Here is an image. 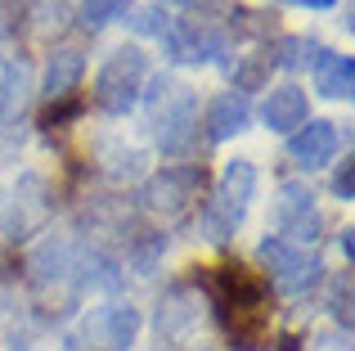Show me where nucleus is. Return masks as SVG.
Segmentation results:
<instances>
[{"label": "nucleus", "mask_w": 355, "mask_h": 351, "mask_svg": "<svg viewBox=\"0 0 355 351\" xmlns=\"http://www.w3.org/2000/svg\"><path fill=\"white\" fill-rule=\"evenodd\" d=\"M148 86V54L139 45H117L95 77V104L108 117H126Z\"/></svg>", "instance_id": "2"}, {"label": "nucleus", "mask_w": 355, "mask_h": 351, "mask_svg": "<svg viewBox=\"0 0 355 351\" xmlns=\"http://www.w3.org/2000/svg\"><path fill=\"white\" fill-rule=\"evenodd\" d=\"M261 122L270 131L288 135V131H302L311 122V99H306L302 86H275L266 90V104H261Z\"/></svg>", "instance_id": "11"}, {"label": "nucleus", "mask_w": 355, "mask_h": 351, "mask_svg": "<svg viewBox=\"0 0 355 351\" xmlns=\"http://www.w3.org/2000/svg\"><path fill=\"white\" fill-rule=\"evenodd\" d=\"M198 194H202L198 167H162L157 176H148V185H144V207L162 221H180L193 212Z\"/></svg>", "instance_id": "5"}, {"label": "nucleus", "mask_w": 355, "mask_h": 351, "mask_svg": "<svg viewBox=\"0 0 355 351\" xmlns=\"http://www.w3.org/2000/svg\"><path fill=\"white\" fill-rule=\"evenodd\" d=\"M139 329H144V316L130 302H99L81 316V338L99 351H126L135 347Z\"/></svg>", "instance_id": "6"}, {"label": "nucleus", "mask_w": 355, "mask_h": 351, "mask_svg": "<svg viewBox=\"0 0 355 351\" xmlns=\"http://www.w3.org/2000/svg\"><path fill=\"white\" fill-rule=\"evenodd\" d=\"M315 90L329 99H351L355 95V59L351 54H333V50H320L315 59Z\"/></svg>", "instance_id": "15"}, {"label": "nucleus", "mask_w": 355, "mask_h": 351, "mask_svg": "<svg viewBox=\"0 0 355 351\" xmlns=\"http://www.w3.org/2000/svg\"><path fill=\"white\" fill-rule=\"evenodd\" d=\"M198 325V302H193V289H171L162 302H157V334L166 343H180L189 329Z\"/></svg>", "instance_id": "14"}, {"label": "nucleus", "mask_w": 355, "mask_h": 351, "mask_svg": "<svg viewBox=\"0 0 355 351\" xmlns=\"http://www.w3.org/2000/svg\"><path fill=\"white\" fill-rule=\"evenodd\" d=\"M162 252H166V234H144V239L130 243L126 262H130V271H135V275H153V266L162 262Z\"/></svg>", "instance_id": "21"}, {"label": "nucleus", "mask_w": 355, "mask_h": 351, "mask_svg": "<svg viewBox=\"0 0 355 351\" xmlns=\"http://www.w3.org/2000/svg\"><path fill=\"white\" fill-rule=\"evenodd\" d=\"M130 27H135L139 36H157V41H162V32L171 27V14H166L162 5H148V9H139V14L130 18Z\"/></svg>", "instance_id": "23"}, {"label": "nucleus", "mask_w": 355, "mask_h": 351, "mask_svg": "<svg viewBox=\"0 0 355 351\" xmlns=\"http://www.w3.org/2000/svg\"><path fill=\"white\" fill-rule=\"evenodd\" d=\"M275 239H284V243L293 248H311L315 239L324 234V216L320 207H315V194L306 189V185L288 180L279 185V198H275Z\"/></svg>", "instance_id": "4"}, {"label": "nucleus", "mask_w": 355, "mask_h": 351, "mask_svg": "<svg viewBox=\"0 0 355 351\" xmlns=\"http://www.w3.org/2000/svg\"><path fill=\"white\" fill-rule=\"evenodd\" d=\"M121 9H126V0H86V5H81V27H86V32H99V27L113 23Z\"/></svg>", "instance_id": "22"}, {"label": "nucleus", "mask_w": 355, "mask_h": 351, "mask_svg": "<svg viewBox=\"0 0 355 351\" xmlns=\"http://www.w3.org/2000/svg\"><path fill=\"white\" fill-rule=\"evenodd\" d=\"M50 216V194L41 176H23L14 185V203L5 207V234L9 239H32Z\"/></svg>", "instance_id": "10"}, {"label": "nucleus", "mask_w": 355, "mask_h": 351, "mask_svg": "<svg viewBox=\"0 0 355 351\" xmlns=\"http://www.w3.org/2000/svg\"><path fill=\"white\" fill-rule=\"evenodd\" d=\"M81 72H86V59H81V50H54L50 63H45V77H41V95L45 99H68L72 90H77Z\"/></svg>", "instance_id": "16"}, {"label": "nucleus", "mask_w": 355, "mask_h": 351, "mask_svg": "<svg viewBox=\"0 0 355 351\" xmlns=\"http://www.w3.org/2000/svg\"><path fill=\"white\" fill-rule=\"evenodd\" d=\"M252 198H257V167H252V158L225 162L220 185H216V198H211V207H207V239L225 243V239L243 225V212H248Z\"/></svg>", "instance_id": "3"}, {"label": "nucleus", "mask_w": 355, "mask_h": 351, "mask_svg": "<svg viewBox=\"0 0 355 351\" xmlns=\"http://www.w3.org/2000/svg\"><path fill=\"white\" fill-rule=\"evenodd\" d=\"M99 167H104L108 180L126 185V180H139L148 171V153L139 144H126V140H104L99 144Z\"/></svg>", "instance_id": "18"}, {"label": "nucleus", "mask_w": 355, "mask_h": 351, "mask_svg": "<svg viewBox=\"0 0 355 351\" xmlns=\"http://www.w3.org/2000/svg\"><path fill=\"white\" fill-rule=\"evenodd\" d=\"M288 5H297V9H333L338 0H288Z\"/></svg>", "instance_id": "27"}, {"label": "nucleus", "mask_w": 355, "mask_h": 351, "mask_svg": "<svg viewBox=\"0 0 355 351\" xmlns=\"http://www.w3.org/2000/svg\"><path fill=\"white\" fill-rule=\"evenodd\" d=\"M18 23H23V14H18V0H0V41H9V36L18 32Z\"/></svg>", "instance_id": "25"}, {"label": "nucleus", "mask_w": 355, "mask_h": 351, "mask_svg": "<svg viewBox=\"0 0 355 351\" xmlns=\"http://www.w3.org/2000/svg\"><path fill=\"white\" fill-rule=\"evenodd\" d=\"M261 262H266V271H270V280H275V289H284V293H306V289H315L320 284V257H311L306 248H293V243H284V239H261Z\"/></svg>", "instance_id": "7"}, {"label": "nucleus", "mask_w": 355, "mask_h": 351, "mask_svg": "<svg viewBox=\"0 0 355 351\" xmlns=\"http://www.w3.org/2000/svg\"><path fill=\"white\" fill-rule=\"evenodd\" d=\"M333 316H338L342 325H351V275H342V280L333 284Z\"/></svg>", "instance_id": "24"}, {"label": "nucleus", "mask_w": 355, "mask_h": 351, "mask_svg": "<svg viewBox=\"0 0 355 351\" xmlns=\"http://www.w3.org/2000/svg\"><path fill=\"white\" fill-rule=\"evenodd\" d=\"M248 122H252V104L239 90H225V95H216L207 104V140L211 144H225V140H234V135H243Z\"/></svg>", "instance_id": "13"}, {"label": "nucleus", "mask_w": 355, "mask_h": 351, "mask_svg": "<svg viewBox=\"0 0 355 351\" xmlns=\"http://www.w3.org/2000/svg\"><path fill=\"white\" fill-rule=\"evenodd\" d=\"M333 153H338V126L333 122H306L302 131L288 140V158H293L302 171L329 167Z\"/></svg>", "instance_id": "12"}, {"label": "nucleus", "mask_w": 355, "mask_h": 351, "mask_svg": "<svg viewBox=\"0 0 355 351\" xmlns=\"http://www.w3.org/2000/svg\"><path fill=\"white\" fill-rule=\"evenodd\" d=\"M162 45L180 63H211L225 54V32L211 27L207 18H171V27L162 32Z\"/></svg>", "instance_id": "8"}, {"label": "nucleus", "mask_w": 355, "mask_h": 351, "mask_svg": "<svg viewBox=\"0 0 355 351\" xmlns=\"http://www.w3.org/2000/svg\"><path fill=\"white\" fill-rule=\"evenodd\" d=\"M270 68H275V54L261 50V54H248V59L234 68V90H266L270 86Z\"/></svg>", "instance_id": "19"}, {"label": "nucleus", "mask_w": 355, "mask_h": 351, "mask_svg": "<svg viewBox=\"0 0 355 351\" xmlns=\"http://www.w3.org/2000/svg\"><path fill=\"white\" fill-rule=\"evenodd\" d=\"M315 59H320V41H311V36H284L279 54H275V68H315Z\"/></svg>", "instance_id": "20"}, {"label": "nucleus", "mask_w": 355, "mask_h": 351, "mask_svg": "<svg viewBox=\"0 0 355 351\" xmlns=\"http://www.w3.org/2000/svg\"><path fill=\"white\" fill-rule=\"evenodd\" d=\"M27 95H32V68L23 59L0 63V122H18L27 108Z\"/></svg>", "instance_id": "17"}, {"label": "nucleus", "mask_w": 355, "mask_h": 351, "mask_svg": "<svg viewBox=\"0 0 355 351\" xmlns=\"http://www.w3.org/2000/svg\"><path fill=\"white\" fill-rule=\"evenodd\" d=\"M139 99L148 104L162 153L166 158H184L193 149V140H198V99H193V90L175 77H157L153 86H144Z\"/></svg>", "instance_id": "1"}, {"label": "nucleus", "mask_w": 355, "mask_h": 351, "mask_svg": "<svg viewBox=\"0 0 355 351\" xmlns=\"http://www.w3.org/2000/svg\"><path fill=\"white\" fill-rule=\"evenodd\" d=\"M77 257L81 252L68 234H45L41 243L32 248V257H27V275H32V284L41 293H54L68 280H77Z\"/></svg>", "instance_id": "9"}, {"label": "nucleus", "mask_w": 355, "mask_h": 351, "mask_svg": "<svg viewBox=\"0 0 355 351\" xmlns=\"http://www.w3.org/2000/svg\"><path fill=\"white\" fill-rule=\"evenodd\" d=\"M333 194H338L342 203H351V198H355V167H351V158L342 162V171H338V176H333Z\"/></svg>", "instance_id": "26"}]
</instances>
